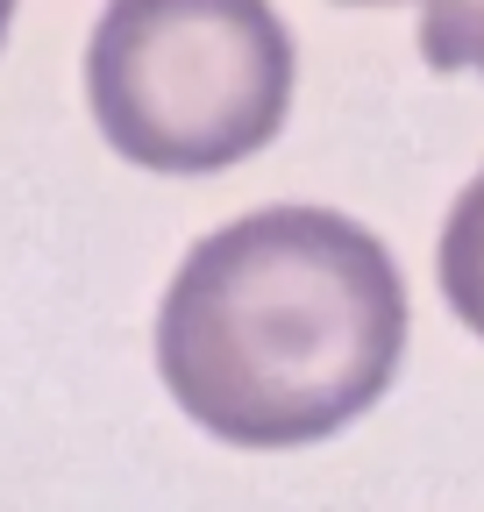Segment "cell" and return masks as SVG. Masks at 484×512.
Masks as SVG:
<instances>
[{
	"label": "cell",
	"mask_w": 484,
	"mask_h": 512,
	"mask_svg": "<svg viewBox=\"0 0 484 512\" xmlns=\"http://www.w3.org/2000/svg\"><path fill=\"white\" fill-rule=\"evenodd\" d=\"M406 349L392 249L335 207H257L186 249L157 370L214 441L299 448L385 399Z\"/></svg>",
	"instance_id": "6da1fadb"
},
{
	"label": "cell",
	"mask_w": 484,
	"mask_h": 512,
	"mask_svg": "<svg viewBox=\"0 0 484 512\" xmlns=\"http://www.w3.org/2000/svg\"><path fill=\"white\" fill-rule=\"evenodd\" d=\"M86 100L129 164L221 171L285 128L292 36L271 0H107Z\"/></svg>",
	"instance_id": "7a4b0ae2"
},
{
	"label": "cell",
	"mask_w": 484,
	"mask_h": 512,
	"mask_svg": "<svg viewBox=\"0 0 484 512\" xmlns=\"http://www.w3.org/2000/svg\"><path fill=\"white\" fill-rule=\"evenodd\" d=\"M442 292L456 306V320L484 342V171L456 192V207L442 221Z\"/></svg>",
	"instance_id": "3957f363"
},
{
	"label": "cell",
	"mask_w": 484,
	"mask_h": 512,
	"mask_svg": "<svg viewBox=\"0 0 484 512\" xmlns=\"http://www.w3.org/2000/svg\"><path fill=\"white\" fill-rule=\"evenodd\" d=\"M420 57L484 79V0H420Z\"/></svg>",
	"instance_id": "277c9868"
},
{
	"label": "cell",
	"mask_w": 484,
	"mask_h": 512,
	"mask_svg": "<svg viewBox=\"0 0 484 512\" xmlns=\"http://www.w3.org/2000/svg\"><path fill=\"white\" fill-rule=\"evenodd\" d=\"M8 15H15V0H0V36H8Z\"/></svg>",
	"instance_id": "5b68a950"
}]
</instances>
